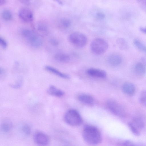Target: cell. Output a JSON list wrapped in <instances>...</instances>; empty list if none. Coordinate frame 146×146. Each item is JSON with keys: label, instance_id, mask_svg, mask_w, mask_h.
<instances>
[{"label": "cell", "instance_id": "6da1fadb", "mask_svg": "<svg viewBox=\"0 0 146 146\" xmlns=\"http://www.w3.org/2000/svg\"><path fill=\"white\" fill-rule=\"evenodd\" d=\"M82 134L84 140L91 145H98L102 141V137L100 132L98 128L94 126L85 125L83 129Z\"/></svg>", "mask_w": 146, "mask_h": 146}, {"label": "cell", "instance_id": "7a4b0ae2", "mask_svg": "<svg viewBox=\"0 0 146 146\" xmlns=\"http://www.w3.org/2000/svg\"><path fill=\"white\" fill-rule=\"evenodd\" d=\"M21 33L23 37L33 47L39 48L42 45L43 41L42 37L33 31L24 28L22 30Z\"/></svg>", "mask_w": 146, "mask_h": 146}, {"label": "cell", "instance_id": "3957f363", "mask_svg": "<svg viewBox=\"0 0 146 146\" xmlns=\"http://www.w3.org/2000/svg\"><path fill=\"white\" fill-rule=\"evenodd\" d=\"M108 44L104 39L98 38L94 39L90 44V49L94 54L100 55L104 53L108 49Z\"/></svg>", "mask_w": 146, "mask_h": 146}, {"label": "cell", "instance_id": "277c9868", "mask_svg": "<svg viewBox=\"0 0 146 146\" xmlns=\"http://www.w3.org/2000/svg\"><path fill=\"white\" fill-rule=\"evenodd\" d=\"M64 119L67 123L72 126L79 125L82 122L80 114L77 111L73 109L69 110L66 112Z\"/></svg>", "mask_w": 146, "mask_h": 146}, {"label": "cell", "instance_id": "5b68a950", "mask_svg": "<svg viewBox=\"0 0 146 146\" xmlns=\"http://www.w3.org/2000/svg\"><path fill=\"white\" fill-rule=\"evenodd\" d=\"M70 42L73 45L78 48H82L85 46L87 43V38L83 33L75 32L71 33L68 36Z\"/></svg>", "mask_w": 146, "mask_h": 146}, {"label": "cell", "instance_id": "8992f818", "mask_svg": "<svg viewBox=\"0 0 146 146\" xmlns=\"http://www.w3.org/2000/svg\"><path fill=\"white\" fill-rule=\"evenodd\" d=\"M109 110L114 115L119 117H123L125 115V111L118 102L113 100H108L106 104Z\"/></svg>", "mask_w": 146, "mask_h": 146}, {"label": "cell", "instance_id": "52a82bcc", "mask_svg": "<svg viewBox=\"0 0 146 146\" xmlns=\"http://www.w3.org/2000/svg\"><path fill=\"white\" fill-rule=\"evenodd\" d=\"M33 139L35 142L40 146H46L49 143V138L44 132L38 131L34 134Z\"/></svg>", "mask_w": 146, "mask_h": 146}, {"label": "cell", "instance_id": "ba28073f", "mask_svg": "<svg viewBox=\"0 0 146 146\" xmlns=\"http://www.w3.org/2000/svg\"><path fill=\"white\" fill-rule=\"evenodd\" d=\"M18 15L20 19L25 23H31L34 19L33 13L31 9L27 8L21 9L19 11Z\"/></svg>", "mask_w": 146, "mask_h": 146}, {"label": "cell", "instance_id": "9c48e42d", "mask_svg": "<svg viewBox=\"0 0 146 146\" xmlns=\"http://www.w3.org/2000/svg\"><path fill=\"white\" fill-rule=\"evenodd\" d=\"M122 90L125 94L128 96H132L134 94L136 89L133 83L130 82H126L123 84Z\"/></svg>", "mask_w": 146, "mask_h": 146}, {"label": "cell", "instance_id": "30bf717a", "mask_svg": "<svg viewBox=\"0 0 146 146\" xmlns=\"http://www.w3.org/2000/svg\"><path fill=\"white\" fill-rule=\"evenodd\" d=\"M87 72L90 76L98 78H104L107 75L105 71L97 68H89L87 70Z\"/></svg>", "mask_w": 146, "mask_h": 146}, {"label": "cell", "instance_id": "8fae6325", "mask_svg": "<svg viewBox=\"0 0 146 146\" xmlns=\"http://www.w3.org/2000/svg\"><path fill=\"white\" fill-rule=\"evenodd\" d=\"M107 60L109 63L113 66H117L120 65L122 61L121 56L119 54H113L110 55L108 58Z\"/></svg>", "mask_w": 146, "mask_h": 146}, {"label": "cell", "instance_id": "7c38bea8", "mask_svg": "<svg viewBox=\"0 0 146 146\" xmlns=\"http://www.w3.org/2000/svg\"><path fill=\"white\" fill-rule=\"evenodd\" d=\"M145 66L142 62L137 63L133 66V71L134 73L137 76H143L146 72Z\"/></svg>", "mask_w": 146, "mask_h": 146}, {"label": "cell", "instance_id": "4fadbf2b", "mask_svg": "<svg viewBox=\"0 0 146 146\" xmlns=\"http://www.w3.org/2000/svg\"><path fill=\"white\" fill-rule=\"evenodd\" d=\"M49 95L57 97H61L64 94V92L53 85L50 86L47 90Z\"/></svg>", "mask_w": 146, "mask_h": 146}, {"label": "cell", "instance_id": "5bb4252c", "mask_svg": "<svg viewBox=\"0 0 146 146\" xmlns=\"http://www.w3.org/2000/svg\"><path fill=\"white\" fill-rule=\"evenodd\" d=\"M45 68L47 71L62 78L68 79L69 78V76L67 74L62 73L51 66H45Z\"/></svg>", "mask_w": 146, "mask_h": 146}, {"label": "cell", "instance_id": "9a60e30c", "mask_svg": "<svg viewBox=\"0 0 146 146\" xmlns=\"http://www.w3.org/2000/svg\"><path fill=\"white\" fill-rule=\"evenodd\" d=\"M54 58L58 62L62 63H66L69 61L70 57L69 55L66 53L59 52L54 55Z\"/></svg>", "mask_w": 146, "mask_h": 146}, {"label": "cell", "instance_id": "2e32d148", "mask_svg": "<svg viewBox=\"0 0 146 146\" xmlns=\"http://www.w3.org/2000/svg\"><path fill=\"white\" fill-rule=\"evenodd\" d=\"M78 99L82 103L88 105L92 106L94 104V98L92 96L88 94H82L80 95Z\"/></svg>", "mask_w": 146, "mask_h": 146}, {"label": "cell", "instance_id": "e0dca14e", "mask_svg": "<svg viewBox=\"0 0 146 146\" xmlns=\"http://www.w3.org/2000/svg\"><path fill=\"white\" fill-rule=\"evenodd\" d=\"M12 127L13 123L10 120L6 119L2 121L1 125V129L3 132L8 133L11 130Z\"/></svg>", "mask_w": 146, "mask_h": 146}, {"label": "cell", "instance_id": "ac0fdd59", "mask_svg": "<svg viewBox=\"0 0 146 146\" xmlns=\"http://www.w3.org/2000/svg\"><path fill=\"white\" fill-rule=\"evenodd\" d=\"M131 122L139 130L143 129L145 126V124L143 120L139 117L134 118Z\"/></svg>", "mask_w": 146, "mask_h": 146}, {"label": "cell", "instance_id": "d6986e66", "mask_svg": "<svg viewBox=\"0 0 146 146\" xmlns=\"http://www.w3.org/2000/svg\"><path fill=\"white\" fill-rule=\"evenodd\" d=\"M116 44L121 49L126 50L129 47L127 42L126 40L122 38H119L117 39L116 41Z\"/></svg>", "mask_w": 146, "mask_h": 146}, {"label": "cell", "instance_id": "ffe728a7", "mask_svg": "<svg viewBox=\"0 0 146 146\" xmlns=\"http://www.w3.org/2000/svg\"><path fill=\"white\" fill-rule=\"evenodd\" d=\"M1 17L5 21H9L11 20L13 18V15L11 12L9 10L5 9L1 13Z\"/></svg>", "mask_w": 146, "mask_h": 146}, {"label": "cell", "instance_id": "44dd1931", "mask_svg": "<svg viewBox=\"0 0 146 146\" xmlns=\"http://www.w3.org/2000/svg\"><path fill=\"white\" fill-rule=\"evenodd\" d=\"M135 46L139 50L145 52L146 54V46L138 39H135L133 41Z\"/></svg>", "mask_w": 146, "mask_h": 146}, {"label": "cell", "instance_id": "7402d4cb", "mask_svg": "<svg viewBox=\"0 0 146 146\" xmlns=\"http://www.w3.org/2000/svg\"><path fill=\"white\" fill-rule=\"evenodd\" d=\"M37 30L39 32L46 33L48 31V28L47 25L43 23H39L36 26Z\"/></svg>", "mask_w": 146, "mask_h": 146}, {"label": "cell", "instance_id": "603a6c76", "mask_svg": "<svg viewBox=\"0 0 146 146\" xmlns=\"http://www.w3.org/2000/svg\"><path fill=\"white\" fill-rule=\"evenodd\" d=\"M60 24L63 28L64 29H67L71 26V22L68 19L62 18L60 21Z\"/></svg>", "mask_w": 146, "mask_h": 146}, {"label": "cell", "instance_id": "cb8c5ba5", "mask_svg": "<svg viewBox=\"0 0 146 146\" xmlns=\"http://www.w3.org/2000/svg\"><path fill=\"white\" fill-rule=\"evenodd\" d=\"M128 126L131 131L134 135L136 136L139 135V130L131 122L128 123Z\"/></svg>", "mask_w": 146, "mask_h": 146}, {"label": "cell", "instance_id": "d4e9b609", "mask_svg": "<svg viewBox=\"0 0 146 146\" xmlns=\"http://www.w3.org/2000/svg\"><path fill=\"white\" fill-rule=\"evenodd\" d=\"M21 131L26 135H29L31 133V128L30 126L28 124H25L21 127Z\"/></svg>", "mask_w": 146, "mask_h": 146}, {"label": "cell", "instance_id": "484cf974", "mask_svg": "<svg viewBox=\"0 0 146 146\" xmlns=\"http://www.w3.org/2000/svg\"><path fill=\"white\" fill-rule=\"evenodd\" d=\"M139 101L142 105L146 106V90H143L141 93Z\"/></svg>", "mask_w": 146, "mask_h": 146}, {"label": "cell", "instance_id": "4316f807", "mask_svg": "<svg viewBox=\"0 0 146 146\" xmlns=\"http://www.w3.org/2000/svg\"><path fill=\"white\" fill-rule=\"evenodd\" d=\"M0 44L2 48L6 49L7 46V43L6 41L3 38L0 37Z\"/></svg>", "mask_w": 146, "mask_h": 146}, {"label": "cell", "instance_id": "83f0119b", "mask_svg": "<svg viewBox=\"0 0 146 146\" xmlns=\"http://www.w3.org/2000/svg\"><path fill=\"white\" fill-rule=\"evenodd\" d=\"M22 81L21 80H19L15 83L11 84V86L14 88H18L21 86Z\"/></svg>", "mask_w": 146, "mask_h": 146}, {"label": "cell", "instance_id": "f1b7e54d", "mask_svg": "<svg viewBox=\"0 0 146 146\" xmlns=\"http://www.w3.org/2000/svg\"><path fill=\"white\" fill-rule=\"evenodd\" d=\"M137 1L141 8L144 11H146V0H139Z\"/></svg>", "mask_w": 146, "mask_h": 146}, {"label": "cell", "instance_id": "f546056e", "mask_svg": "<svg viewBox=\"0 0 146 146\" xmlns=\"http://www.w3.org/2000/svg\"><path fill=\"white\" fill-rule=\"evenodd\" d=\"M96 18L99 20H102L104 19L106 16L105 14L101 12H98L97 13L96 15Z\"/></svg>", "mask_w": 146, "mask_h": 146}, {"label": "cell", "instance_id": "4dcf8cb0", "mask_svg": "<svg viewBox=\"0 0 146 146\" xmlns=\"http://www.w3.org/2000/svg\"><path fill=\"white\" fill-rule=\"evenodd\" d=\"M50 42L52 45L54 46H58L59 44L58 40L54 38H51L50 40Z\"/></svg>", "mask_w": 146, "mask_h": 146}, {"label": "cell", "instance_id": "1f68e13d", "mask_svg": "<svg viewBox=\"0 0 146 146\" xmlns=\"http://www.w3.org/2000/svg\"><path fill=\"white\" fill-rule=\"evenodd\" d=\"M141 60L142 63L146 66V54L142 57Z\"/></svg>", "mask_w": 146, "mask_h": 146}, {"label": "cell", "instance_id": "d6a6232c", "mask_svg": "<svg viewBox=\"0 0 146 146\" xmlns=\"http://www.w3.org/2000/svg\"><path fill=\"white\" fill-rule=\"evenodd\" d=\"M20 1L23 4L26 5H29L31 3L30 1L29 0H21Z\"/></svg>", "mask_w": 146, "mask_h": 146}, {"label": "cell", "instance_id": "836d02e7", "mask_svg": "<svg viewBox=\"0 0 146 146\" xmlns=\"http://www.w3.org/2000/svg\"><path fill=\"white\" fill-rule=\"evenodd\" d=\"M139 30L141 32L146 34V27H140Z\"/></svg>", "mask_w": 146, "mask_h": 146}, {"label": "cell", "instance_id": "e575fe53", "mask_svg": "<svg viewBox=\"0 0 146 146\" xmlns=\"http://www.w3.org/2000/svg\"><path fill=\"white\" fill-rule=\"evenodd\" d=\"M6 1L4 0H0V5H4L6 3Z\"/></svg>", "mask_w": 146, "mask_h": 146}, {"label": "cell", "instance_id": "d590c367", "mask_svg": "<svg viewBox=\"0 0 146 146\" xmlns=\"http://www.w3.org/2000/svg\"><path fill=\"white\" fill-rule=\"evenodd\" d=\"M57 1L58 2V3L60 4H62V3L60 1Z\"/></svg>", "mask_w": 146, "mask_h": 146}, {"label": "cell", "instance_id": "8d00e7d4", "mask_svg": "<svg viewBox=\"0 0 146 146\" xmlns=\"http://www.w3.org/2000/svg\"><path fill=\"white\" fill-rule=\"evenodd\" d=\"M132 146H137L135 145L134 144H133V145Z\"/></svg>", "mask_w": 146, "mask_h": 146}]
</instances>
